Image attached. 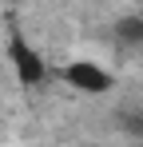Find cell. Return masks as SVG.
<instances>
[{
  "label": "cell",
  "instance_id": "cell-2",
  "mask_svg": "<svg viewBox=\"0 0 143 147\" xmlns=\"http://www.w3.org/2000/svg\"><path fill=\"white\" fill-rule=\"evenodd\" d=\"M60 80L68 84L72 92H80V96H107V92L115 88L111 68H103L99 60H88V56L68 60V64L60 68Z\"/></svg>",
  "mask_w": 143,
  "mask_h": 147
},
{
  "label": "cell",
  "instance_id": "cell-3",
  "mask_svg": "<svg viewBox=\"0 0 143 147\" xmlns=\"http://www.w3.org/2000/svg\"><path fill=\"white\" fill-rule=\"evenodd\" d=\"M115 40L131 52H143V16H123L115 24Z\"/></svg>",
  "mask_w": 143,
  "mask_h": 147
},
{
  "label": "cell",
  "instance_id": "cell-1",
  "mask_svg": "<svg viewBox=\"0 0 143 147\" xmlns=\"http://www.w3.org/2000/svg\"><path fill=\"white\" fill-rule=\"evenodd\" d=\"M4 56H8L12 76H16L20 88H40V84L48 80V60L40 56V48L24 36L20 28L8 32V40H4Z\"/></svg>",
  "mask_w": 143,
  "mask_h": 147
}]
</instances>
